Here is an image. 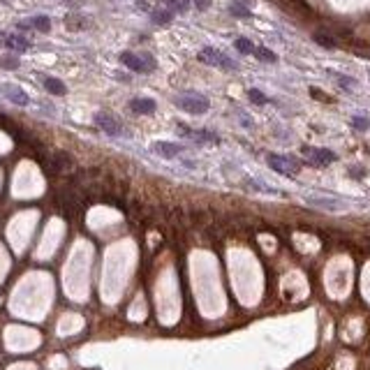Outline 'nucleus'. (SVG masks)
<instances>
[{
    "mask_svg": "<svg viewBox=\"0 0 370 370\" xmlns=\"http://www.w3.org/2000/svg\"><path fill=\"white\" fill-rule=\"evenodd\" d=\"M306 202L315 208H324V211H342V208H347L345 199L338 197H306Z\"/></svg>",
    "mask_w": 370,
    "mask_h": 370,
    "instance_id": "obj_8",
    "label": "nucleus"
},
{
    "mask_svg": "<svg viewBox=\"0 0 370 370\" xmlns=\"http://www.w3.org/2000/svg\"><path fill=\"white\" fill-rule=\"evenodd\" d=\"M86 24H88V21L83 19L81 14H70V16H65V26H68L70 30H83V28H86Z\"/></svg>",
    "mask_w": 370,
    "mask_h": 370,
    "instance_id": "obj_15",
    "label": "nucleus"
},
{
    "mask_svg": "<svg viewBox=\"0 0 370 370\" xmlns=\"http://www.w3.org/2000/svg\"><path fill=\"white\" fill-rule=\"evenodd\" d=\"M153 150L160 155V158L171 160V158H176L178 153H183V146L171 144V141H155V144H153Z\"/></svg>",
    "mask_w": 370,
    "mask_h": 370,
    "instance_id": "obj_10",
    "label": "nucleus"
},
{
    "mask_svg": "<svg viewBox=\"0 0 370 370\" xmlns=\"http://www.w3.org/2000/svg\"><path fill=\"white\" fill-rule=\"evenodd\" d=\"M0 93H3V95H5L12 104H19V106H28L30 104L28 93H26L24 88L14 86V83H3V86H0Z\"/></svg>",
    "mask_w": 370,
    "mask_h": 370,
    "instance_id": "obj_7",
    "label": "nucleus"
},
{
    "mask_svg": "<svg viewBox=\"0 0 370 370\" xmlns=\"http://www.w3.org/2000/svg\"><path fill=\"white\" fill-rule=\"evenodd\" d=\"M42 83H44V88H47L51 95H65V93H68V86H65L60 79H56V77H44Z\"/></svg>",
    "mask_w": 370,
    "mask_h": 370,
    "instance_id": "obj_12",
    "label": "nucleus"
},
{
    "mask_svg": "<svg viewBox=\"0 0 370 370\" xmlns=\"http://www.w3.org/2000/svg\"><path fill=\"white\" fill-rule=\"evenodd\" d=\"M164 5H169V10L178 12V14H185L190 10V0H162Z\"/></svg>",
    "mask_w": 370,
    "mask_h": 370,
    "instance_id": "obj_17",
    "label": "nucleus"
},
{
    "mask_svg": "<svg viewBox=\"0 0 370 370\" xmlns=\"http://www.w3.org/2000/svg\"><path fill=\"white\" fill-rule=\"evenodd\" d=\"M0 68L16 70V68H19V58H14V56H3V58H0Z\"/></svg>",
    "mask_w": 370,
    "mask_h": 370,
    "instance_id": "obj_24",
    "label": "nucleus"
},
{
    "mask_svg": "<svg viewBox=\"0 0 370 370\" xmlns=\"http://www.w3.org/2000/svg\"><path fill=\"white\" fill-rule=\"evenodd\" d=\"M352 127H354V130H359V132H365L370 127V120L368 118H361V116H354V118H352Z\"/></svg>",
    "mask_w": 370,
    "mask_h": 370,
    "instance_id": "obj_23",
    "label": "nucleus"
},
{
    "mask_svg": "<svg viewBox=\"0 0 370 370\" xmlns=\"http://www.w3.org/2000/svg\"><path fill=\"white\" fill-rule=\"evenodd\" d=\"M137 7H139V10H146V12H150V10H148V3H146V0H137Z\"/></svg>",
    "mask_w": 370,
    "mask_h": 370,
    "instance_id": "obj_27",
    "label": "nucleus"
},
{
    "mask_svg": "<svg viewBox=\"0 0 370 370\" xmlns=\"http://www.w3.org/2000/svg\"><path fill=\"white\" fill-rule=\"evenodd\" d=\"M248 97H250V100L255 102V104H259V106L269 102V97H266L262 91H257V88H250V91H248Z\"/></svg>",
    "mask_w": 370,
    "mask_h": 370,
    "instance_id": "obj_22",
    "label": "nucleus"
},
{
    "mask_svg": "<svg viewBox=\"0 0 370 370\" xmlns=\"http://www.w3.org/2000/svg\"><path fill=\"white\" fill-rule=\"evenodd\" d=\"M266 162H269V167L273 169V171L282 173V176H292L294 169H296V160L289 158V155H269L266 158Z\"/></svg>",
    "mask_w": 370,
    "mask_h": 370,
    "instance_id": "obj_6",
    "label": "nucleus"
},
{
    "mask_svg": "<svg viewBox=\"0 0 370 370\" xmlns=\"http://www.w3.org/2000/svg\"><path fill=\"white\" fill-rule=\"evenodd\" d=\"M333 77H336V81L340 83L342 88H347V91H352V88L356 86V79H352V77H347V74H338V72H331Z\"/></svg>",
    "mask_w": 370,
    "mask_h": 370,
    "instance_id": "obj_21",
    "label": "nucleus"
},
{
    "mask_svg": "<svg viewBox=\"0 0 370 370\" xmlns=\"http://www.w3.org/2000/svg\"><path fill=\"white\" fill-rule=\"evenodd\" d=\"M120 63L125 65L127 70L139 72V74L153 72V70H155V60H153V56H148V53L137 56V53H132V51H123V53H120Z\"/></svg>",
    "mask_w": 370,
    "mask_h": 370,
    "instance_id": "obj_1",
    "label": "nucleus"
},
{
    "mask_svg": "<svg viewBox=\"0 0 370 370\" xmlns=\"http://www.w3.org/2000/svg\"><path fill=\"white\" fill-rule=\"evenodd\" d=\"M150 21L158 26H167L173 21V10H164V7H158V10H150Z\"/></svg>",
    "mask_w": 370,
    "mask_h": 370,
    "instance_id": "obj_13",
    "label": "nucleus"
},
{
    "mask_svg": "<svg viewBox=\"0 0 370 370\" xmlns=\"http://www.w3.org/2000/svg\"><path fill=\"white\" fill-rule=\"evenodd\" d=\"M234 47L238 49V53H243V56H248V53H255V44H252L248 37H238V39L234 42Z\"/></svg>",
    "mask_w": 370,
    "mask_h": 370,
    "instance_id": "obj_19",
    "label": "nucleus"
},
{
    "mask_svg": "<svg viewBox=\"0 0 370 370\" xmlns=\"http://www.w3.org/2000/svg\"><path fill=\"white\" fill-rule=\"evenodd\" d=\"M229 14L236 16V19H250L252 12L248 10L245 5H241V3H231V5H229Z\"/></svg>",
    "mask_w": 370,
    "mask_h": 370,
    "instance_id": "obj_16",
    "label": "nucleus"
},
{
    "mask_svg": "<svg viewBox=\"0 0 370 370\" xmlns=\"http://www.w3.org/2000/svg\"><path fill=\"white\" fill-rule=\"evenodd\" d=\"M199 60H202V63H206V65H213V68L225 70V72H231V70L238 68V65H236L229 56H225L222 51H217V49H213V47L202 49V53H199Z\"/></svg>",
    "mask_w": 370,
    "mask_h": 370,
    "instance_id": "obj_3",
    "label": "nucleus"
},
{
    "mask_svg": "<svg viewBox=\"0 0 370 370\" xmlns=\"http://www.w3.org/2000/svg\"><path fill=\"white\" fill-rule=\"evenodd\" d=\"M95 125L100 127L104 135H109V137H123L125 135V130H123V125H120L118 120L114 118L111 114H104V111H97L95 114Z\"/></svg>",
    "mask_w": 370,
    "mask_h": 370,
    "instance_id": "obj_4",
    "label": "nucleus"
},
{
    "mask_svg": "<svg viewBox=\"0 0 370 370\" xmlns=\"http://www.w3.org/2000/svg\"><path fill=\"white\" fill-rule=\"evenodd\" d=\"M0 3H12V0H0Z\"/></svg>",
    "mask_w": 370,
    "mask_h": 370,
    "instance_id": "obj_29",
    "label": "nucleus"
},
{
    "mask_svg": "<svg viewBox=\"0 0 370 370\" xmlns=\"http://www.w3.org/2000/svg\"><path fill=\"white\" fill-rule=\"evenodd\" d=\"M5 37H7V35H5V33H3V30H0V39H5Z\"/></svg>",
    "mask_w": 370,
    "mask_h": 370,
    "instance_id": "obj_28",
    "label": "nucleus"
},
{
    "mask_svg": "<svg viewBox=\"0 0 370 370\" xmlns=\"http://www.w3.org/2000/svg\"><path fill=\"white\" fill-rule=\"evenodd\" d=\"M173 104L178 106V109L188 111V114H206L208 106H211V102H208V97L204 95H194V93H190V95H178L176 100H173Z\"/></svg>",
    "mask_w": 370,
    "mask_h": 370,
    "instance_id": "obj_2",
    "label": "nucleus"
},
{
    "mask_svg": "<svg viewBox=\"0 0 370 370\" xmlns=\"http://www.w3.org/2000/svg\"><path fill=\"white\" fill-rule=\"evenodd\" d=\"M313 39L319 44V47H324V49H336L338 44H336V39L331 37V35H324V33H315L313 35Z\"/></svg>",
    "mask_w": 370,
    "mask_h": 370,
    "instance_id": "obj_20",
    "label": "nucleus"
},
{
    "mask_svg": "<svg viewBox=\"0 0 370 370\" xmlns=\"http://www.w3.org/2000/svg\"><path fill=\"white\" fill-rule=\"evenodd\" d=\"M130 109L135 111V114L148 116V114H155L158 104H155V100H150V97H135V100H130Z\"/></svg>",
    "mask_w": 370,
    "mask_h": 370,
    "instance_id": "obj_9",
    "label": "nucleus"
},
{
    "mask_svg": "<svg viewBox=\"0 0 370 370\" xmlns=\"http://www.w3.org/2000/svg\"><path fill=\"white\" fill-rule=\"evenodd\" d=\"M350 176H352V178H363L365 171H363L361 167H352V169H350Z\"/></svg>",
    "mask_w": 370,
    "mask_h": 370,
    "instance_id": "obj_26",
    "label": "nucleus"
},
{
    "mask_svg": "<svg viewBox=\"0 0 370 370\" xmlns=\"http://www.w3.org/2000/svg\"><path fill=\"white\" fill-rule=\"evenodd\" d=\"M5 47L10 49V51H16V53H24L30 49V42L26 37H21V35H7L5 37Z\"/></svg>",
    "mask_w": 370,
    "mask_h": 370,
    "instance_id": "obj_11",
    "label": "nucleus"
},
{
    "mask_svg": "<svg viewBox=\"0 0 370 370\" xmlns=\"http://www.w3.org/2000/svg\"><path fill=\"white\" fill-rule=\"evenodd\" d=\"M255 56L259 58L262 63H275V60H278V56H275L271 49H266V47H255Z\"/></svg>",
    "mask_w": 370,
    "mask_h": 370,
    "instance_id": "obj_18",
    "label": "nucleus"
},
{
    "mask_svg": "<svg viewBox=\"0 0 370 370\" xmlns=\"http://www.w3.org/2000/svg\"><path fill=\"white\" fill-rule=\"evenodd\" d=\"M301 153L306 155V158L310 160L313 164H319V167H327V164H331V162H336V160H338V155L333 153V150H329V148H315V146H303Z\"/></svg>",
    "mask_w": 370,
    "mask_h": 370,
    "instance_id": "obj_5",
    "label": "nucleus"
},
{
    "mask_svg": "<svg viewBox=\"0 0 370 370\" xmlns=\"http://www.w3.org/2000/svg\"><path fill=\"white\" fill-rule=\"evenodd\" d=\"M30 26H33V30H37V33H49L51 30V19L49 16H33L30 19Z\"/></svg>",
    "mask_w": 370,
    "mask_h": 370,
    "instance_id": "obj_14",
    "label": "nucleus"
},
{
    "mask_svg": "<svg viewBox=\"0 0 370 370\" xmlns=\"http://www.w3.org/2000/svg\"><path fill=\"white\" fill-rule=\"evenodd\" d=\"M192 3H194V7H197L199 12H206L208 7H211V3H213V0H192Z\"/></svg>",
    "mask_w": 370,
    "mask_h": 370,
    "instance_id": "obj_25",
    "label": "nucleus"
}]
</instances>
